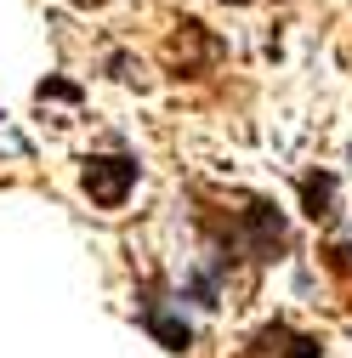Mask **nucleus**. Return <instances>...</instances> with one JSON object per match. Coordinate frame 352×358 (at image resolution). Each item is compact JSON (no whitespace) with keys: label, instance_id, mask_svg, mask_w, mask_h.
I'll list each match as a JSON object with an SVG mask.
<instances>
[{"label":"nucleus","instance_id":"obj_7","mask_svg":"<svg viewBox=\"0 0 352 358\" xmlns=\"http://www.w3.org/2000/svg\"><path fill=\"white\" fill-rule=\"evenodd\" d=\"M228 6H250V0H228Z\"/></svg>","mask_w":352,"mask_h":358},{"label":"nucleus","instance_id":"obj_4","mask_svg":"<svg viewBox=\"0 0 352 358\" xmlns=\"http://www.w3.org/2000/svg\"><path fill=\"white\" fill-rule=\"evenodd\" d=\"M239 358H324V341L313 330H295L290 319H273L239 347Z\"/></svg>","mask_w":352,"mask_h":358},{"label":"nucleus","instance_id":"obj_3","mask_svg":"<svg viewBox=\"0 0 352 358\" xmlns=\"http://www.w3.org/2000/svg\"><path fill=\"white\" fill-rule=\"evenodd\" d=\"M137 319H142V330L165 347V352H188L193 347V324L182 319V313H176L170 301H165V285L154 279L148 290H142V301H137Z\"/></svg>","mask_w":352,"mask_h":358},{"label":"nucleus","instance_id":"obj_5","mask_svg":"<svg viewBox=\"0 0 352 358\" xmlns=\"http://www.w3.org/2000/svg\"><path fill=\"white\" fill-rule=\"evenodd\" d=\"M335 194H341V188H335L330 171H307V176H301V210L313 216V222H335V216H341V210H335Z\"/></svg>","mask_w":352,"mask_h":358},{"label":"nucleus","instance_id":"obj_1","mask_svg":"<svg viewBox=\"0 0 352 358\" xmlns=\"http://www.w3.org/2000/svg\"><path fill=\"white\" fill-rule=\"evenodd\" d=\"M199 228L210 239V262L233 267L239 256L244 262H273L284 245H290V228H284V210L273 199H244L239 210H222V216H199Z\"/></svg>","mask_w":352,"mask_h":358},{"label":"nucleus","instance_id":"obj_6","mask_svg":"<svg viewBox=\"0 0 352 358\" xmlns=\"http://www.w3.org/2000/svg\"><path fill=\"white\" fill-rule=\"evenodd\" d=\"M324 267L341 279V285H352V239H341V245H330L324 250Z\"/></svg>","mask_w":352,"mask_h":358},{"label":"nucleus","instance_id":"obj_8","mask_svg":"<svg viewBox=\"0 0 352 358\" xmlns=\"http://www.w3.org/2000/svg\"><path fill=\"white\" fill-rule=\"evenodd\" d=\"M80 6H97V0H80Z\"/></svg>","mask_w":352,"mask_h":358},{"label":"nucleus","instance_id":"obj_2","mask_svg":"<svg viewBox=\"0 0 352 358\" xmlns=\"http://www.w3.org/2000/svg\"><path fill=\"white\" fill-rule=\"evenodd\" d=\"M137 176H142V165L131 154H91L80 165V188L97 210H119L131 199V188H137Z\"/></svg>","mask_w":352,"mask_h":358}]
</instances>
